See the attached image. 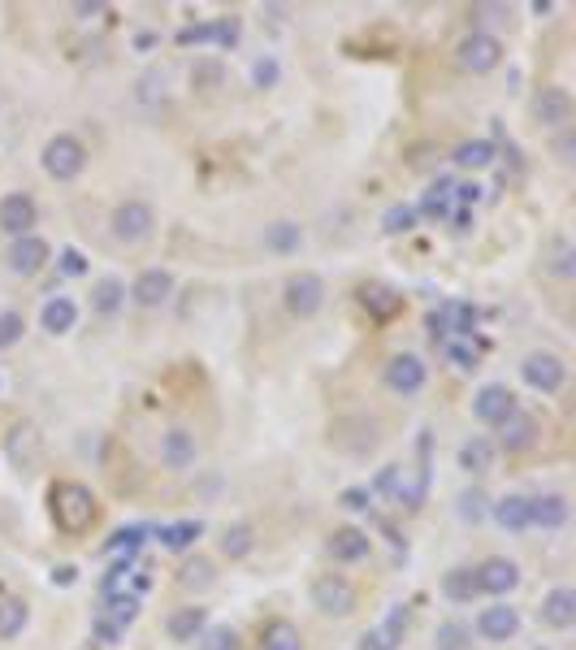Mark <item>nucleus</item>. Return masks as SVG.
<instances>
[{
  "mask_svg": "<svg viewBox=\"0 0 576 650\" xmlns=\"http://www.w3.org/2000/svg\"><path fill=\"white\" fill-rule=\"evenodd\" d=\"M187 590H204V585H213V568H208V559H195V564L182 568V577H178Z\"/></svg>",
  "mask_w": 576,
  "mask_h": 650,
  "instance_id": "44",
  "label": "nucleus"
},
{
  "mask_svg": "<svg viewBox=\"0 0 576 650\" xmlns=\"http://www.w3.org/2000/svg\"><path fill=\"white\" fill-rule=\"evenodd\" d=\"M520 377L542 390V395H555V390H564L568 382V364L555 356V351H533V356H525V364H520Z\"/></svg>",
  "mask_w": 576,
  "mask_h": 650,
  "instance_id": "4",
  "label": "nucleus"
},
{
  "mask_svg": "<svg viewBox=\"0 0 576 650\" xmlns=\"http://www.w3.org/2000/svg\"><path fill=\"white\" fill-rule=\"evenodd\" d=\"M412 226H416V208H412V204L386 208V217H382V230H386V234H408Z\"/></svg>",
  "mask_w": 576,
  "mask_h": 650,
  "instance_id": "37",
  "label": "nucleus"
},
{
  "mask_svg": "<svg viewBox=\"0 0 576 650\" xmlns=\"http://www.w3.org/2000/svg\"><path fill=\"white\" fill-rule=\"evenodd\" d=\"M109 226H113L117 243H143L152 234V226H156V213H152V204H143V200H126V204L113 208Z\"/></svg>",
  "mask_w": 576,
  "mask_h": 650,
  "instance_id": "3",
  "label": "nucleus"
},
{
  "mask_svg": "<svg viewBox=\"0 0 576 650\" xmlns=\"http://www.w3.org/2000/svg\"><path fill=\"white\" fill-rule=\"evenodd\" d=\"M442 594L455 598V603H473V594H477L473 568H455V572H447V581H442Z\"/></svg>",
  "mask_w": 576,
  "mask_h": 650,
  "instance_id": "32",
  "label": "nucleus"
},
{
  "mask_svg": "<svg viewBox=\"0 0 576 650\" xmlns=\"http://www.w3.org/2000/svg\"><path fill=\"white\" fill-rule=\"evenodd\" d=\"M533 438H538V421L533 416H512V421L503 425V447L507 451H525V447H533Z\"/></svg>",
  "mask_w": 576,
  "mask_h": 650,
  "instance_id": "28",
  "label": "nucleus"
},
{
  "mask_svg": "<svg viewBox=\"0 0 576 650\" xmlns=\"http://www.w3.org/2000/svg\"><path fill=\"white\" fill-rule=\"evenodd\" d=\"M252 525H230L226 533H221V551H226V559H243V555H252Z\"/></svg>",
  "mask_w": 576,
  "mask_h": 650,
  "instance_id": "33",
  "label": "nucleus"
},
{
  "mask_svg": "<svg viewBox=\"0 0 576 650\" xmlns=\"http://www.w3.org/2000/svg\"><path fill=\"white\" fill-rule=\"evenodd\" d=\"M559 525H568L564 494H538V499H529V529H559Z\"/></svg>",
  "mask_w": 576,
  "mask_h": 650,
  "instance_id": "17",
  "label": "nucleus"
},
{
  "mask_svg": "<svg viewBox=\"0 0 576 650\" xmlns=\"http://www.w3.org/2000/svg\"><path fill=\"white\" fill-rule=\"evenodd\" d=\"M460 516H464V520H473V525H477V520L486 516V494H481V490L460 494Z\"/></svg>",
  "mask_w": 576,
  "mask_h": 650,
  "instance_id": "46",
  "label": "nucleus"
},
{
  "mask_svg": "<svg viewBox=\"0 0 576 650\" xmlns=\"http://www.w3.org/2000/svg\"><path fill=\"white\" fill-rule=\"evenodd\" d=\"M477 633L486 637V642H507V637H516L520 633L516 607H486L477 616Z\"/></svg>",
  "mask_w": 576,
  "mask_h": 650,
  "instance_id": "16",
  "label": "nucleus"
},
{
  "mask_svg": "<svg viewBox=\"0 0 576 650\" xmlns=\"http://www.w3.org/2000/svg\"><path fill=\"white\" fill-rule=\"evenodd\" d=\"M213 39H217V44H234V39H239V22H234V18L213 22Z\"/></svg>",
  "mask_w": 576,
  "mask_h": 650,
  "instance_id": "51",
  "label": "nucleus"
},
{
  "mask_svg": "<svg viewBox=\"0 0 576 650\" xmlns=\"http://www.w3.org/2000/svg\"><path fill=\"white\" fill-rule=\"evenodd\" d=\"M200 533H204L200 520H174V525L161 529V546H169V551H187Z\"/></svg>",
  "mask_w": 576,
  "mask_h": 650,
  "instance_id": "30",
  "label": "nucleus"
},
{
  "mask_svg": "<svg viewBox=\"0 0 576 650\" xmlns=\"http://www.w3.org/2000/svg\"><path fill=\"white\" fill-rule=\"evenodd\" d=\"M204 624H208V616H204V607H182V611H174V616H169V637H174V642H195V637L204 633Z\"/></svg>",
  "mask_w": 576,
  "mask_h": 650,
  "instance_id": "22",
  "label": "nucleus"
},
{
  "mask_svg": "<svg viewBox=\"0 0 576 650\" xmlns=\"http://www.w3.org/2000/svg\"><path fill=\"white\" fill-rule=\"evenodd\" d=\"M572 260H576V252H572V243L568 239H555L551 243V273L555 278H572Z\"/></svg>",
  "mask_w": 576,
  "mask_h": 650,
  "instance_id": "40",
  "label": "nucleus"
},
{
  "mask_svg": "<svg viewBox=\"0 0 576 650\" xmlns=\"http://www.w3.org/2000/svg\"><path fill=\"white\" fill-rule=\"evenodd\" d=\"M52 520L65 533H87L91 520H96V494L87 486H78V481H61L52 490Z\"/></svg>",
  "mask_w": 576,
  "mask_h": 650,
  "instance_id": "1",
  "label": "nucleus"
},
{
  "mask_svg": "<svg viewBox=\"0 0 576 650\" xmlns=\"http://www.w3.org/2000/svg\"><path fill=\"white\" fill-rule=\"evenodd\" d=\"M468 642H473V633H468V624H460V620L438 624V633H434L438 650H468Z\"/></svg>",
  "mask_w": 576,
  "mask_h": 650,
  "instance_id": "34",
  "label": "nucleus"
},
{
  "mask_svg": "<svg viewBox=\"0 0 576 650\" xmlns=\"http://www.w3.org/2000/svg\"><path fill=\"white\" fill-rule=\"evenodd\" d=\"M473 412H477V421H486V425H507L520 408H516L512 390L499 386V382H490V386H481L473 395Z\"/></svg>",
  "mask_w": 576,
  "mask_h": 650,
  "instance_id": "6",
  "label": "nucleus"
},
{
  "mask_svg": "<svg viewBox=\"0 0 576 650\" xmlns=\"http://www.w3.org/2000/svg\"><path fill=\"white\" fill-rule=\"evenodd\" d=\"M39 321H44V330L48 334H65V330H74V321H78V308H74V299L70 295H52L44 312H39Z\"/></svg>",
  "mask_w": 576,
  "mask_h": 650,
  "instance_id": "21",
  "label": "nucleus"
},
{
  "mask_svg": "<svg viewBox=\"0 0 576 650\" xmlns=\"http://www.w3.org/2000/svg\"><path fill=\"white\" fill-rule=\"evenodd\" d=\"M425 330H429V338H434V343H447L451 338V308L442 304V308H434L425 317Z\"/></svg>",
  "mask_w": 576,
  "mask_h": 650,
  "instance_id": "43",
  "label": "nucleus"
},
{
  "mask_svg": "<svg viewBox=\"0 0 576 650\" xmlns=\"http://www.w3.org/2000/svg\"><path fill=\"white\" fill-rule=\"evenodd\" d=\"M360 304L373 312V317H395V312L403 308V299L390 291V286L382 282H369V286H360Z\"/></svg>",
  "mask_w": 576,
  "mask_h": 650,
  "instance_id": "23",
  "label": "nucleus"
},
{
  "mask_svg": "<svg viewBox=\"0 0 576 650\" xmlns=\"http://www.w3.org/2000/svg\"><path fill=\"white\" fill-rule=\"evenodd\" d=\"M22 629H26V603L5 598V603H0V637H18Z\"/></svg>",
  "mask_w": 576,
  "mask_h": 650,
  "instance_id": "36",
  "label": "nucleus"
},
{
  "mask_svg": "<svg viewBox=\"0 0 576 650\" xmlns=\"http://www.w3.org/2000/svg\"><path fill=\"white\" fill-rule=\"evenodd\" d=\"M169 295H174V273L169 269H143L135 286H130V299H135L139 308H161Z\"/></svg>",
  "mask_w": 576,
  "mask_h": 650,
  "instance_id": "10",
  "label": "nucleus"
},
{
  "mask_svg": "<svg viewBox=\"0 0 576 650\" xmlns=\"http://www.w3.org/2000/svg\"><path fill=\"white\" fill-rule=\"evenodd\" d=\"M139 546H143V529L139 525H130V529H117L113 533V542H104V555H135L139 551Z\"/></svg>",
  "mask_w": 576,
  "mask_h": 650,
  "instance_id": "35",
  "label": "nucleus"
},
{
  "mask_svg": "<svg viewBox=\"0 0 576 650\" xmlns=\"http://www.w3.org/2000/svg\"><path fill=\"white\" fill-rule=\"evenodd\" d=\"M347 507V512H369V503H373V490L369 486H351V490H343V499H338Z\"/></svg>",
  "mask_w": 576,
  "mask_h": 650,
  "instance_id": "48",
  "label": "nucleus"
},
{
  "mask_svg": "<svg viewBox=\"0 0 576 650\" xmlns=\"http://www.w3.org/2000/svg\"><path fill=\"white\" fill-rule=\"evenodd\" d=\"M403 633H408V607H395L377 629L360 637V650H395L403 642Z\"/></svg>",
  "mask_w": 576,
  "mask_h": 650,
  "instance_id": "14",
  "label": "nucleus"
},
{
  "mask_svg": "<svg viewBox=\"0 0 576 650\" xmlns=\"http://www.w3.org/2000/svg\"><path fill=\"white\" fill-rule=\"evenodd\" d=\"M122 304H126V286L117 278H100L96 286H91V308H96L100 317H113Z\"/></svg>",
  "mask_w": 576,
  "mask_h": 650,
  "instance_id": "25",
  "label": "nucleus"
},
{
  "mask_svg": "<svg viewBox=\"0 0 576 650\" xmlns=\"http://www.w3.org/2000/svg\"><path fill=\"white\" fill-rule=\"evenodd\" d=\"M260 646L265 650H299L304 646V637H299V629L291 620H273L265 629V637H260Z\"/></svg>",
  "mask_w": 576,
  "mask_h": 650,
  "instance_id": "29",
  "label": "nucleus"
},
{
  "mask_svg": "<svg viewBox=\"0 0 576 650\" xmlns=\"http://www.w3.org/2000/svg\"><path fill=\"white\" fill-rule=\"evenodd\" d=\"M57 265H61L65 278H78V273H87V256L78 252V247H61V252H57Z\"/></svg>",
  "mask_w": 576,
  "mask_h": 650,
  "instance_id": "45",
  "label": "nucleus"
},
{
  "mask_svg": "<svg viewBox=\"0 0 576 650\" xmlns=\"http://www.w3.org/2000/svg\"><path fill=\"white\" fill-rule=\"evenodd\" d=\"M22 330H26L22 312H0V351L13 347V343H22Z\"/></svg>",
  "mask_w": 576,
  "mask_h": 650,
  "instance_id": "41",
  "label": "nucleus"
},
{
  "mask_svg": "<svg viewBox=\"0 0 576 650\" xmlns=\"http://www.w3.org/2000/svg\"><path fill=\"white\" fill-rule=\"evenodd\" d=\"M425 364L416 356H395L386 364V386L395 390V395H421L425 390Z\"/></svg>",
  "mask_w": 576,
  "mask_h": 650,
  "instance_id": "12",
  "label": "nucleus"
},
{
  "mask_svg": "<svg viewBox=\"0 0 576 650\" xmlns=\"http://www.w3.org/2000/svg\"><path fill=\"white\" fill-rule=\"evenodd\" d=\"M191 78H195V83H221V65L204 61V65H195V70H191Z\"/></svg>",
  "mask_w": 576,
  "mask_h": 650,
  "instance_id": "52",
  "label": "nucleus"
},
{
  "mask_svg": "<svg viewBox=\"0 0 576 650\" xmlns=\"http://www.w3.org/2000/svg\"><path fill=\"white\" fill-rule=\"evenodd\" d=\"M494 520H499L503 529H529V499H520V494H507V499H499L490 507Z\"/></svg>",
  "mask_w": 576,
  "mask_h": 650,
  "instance_id": "26",
  "label": "nucleus"
},
{
  "mask_svg": "<svg viewBox=\"0 0 576 650\" xmlns=\"http://www.w3.org/2000/svg\"><path fill=\"white\" fill-rule=\"evenodd\" d=\"M312 607L325 611V616H347L351 607H356V590H351L347 577H321L312 581Z\"/></svg>",
  "mask_w": 576,
  "mask_h": 650,
  "instance_id": "7",
  "label": "nucleus"
},
{
  "mask_svg": "<svg viewBox=\"0 0 576 650\" xmlns=\"http://www.w3.org/2000/svg\"><path fill=\"white\" fill-rule=\"evenodd\" d=\"M399 473H403V468L399 464H386L382 468V473H377V481H373V490H382V494H390V499H399Z\"/></svg>",
  "mask_w": 576,
  "mask_h": 650,
  "instance_id": "47",
  "label": "nucleus"
},
{
  "mask_svg": "<svg viewBox=\"0 0 576 650\" xmlns=\"http://www.w3.org/2000/svg\"><path fill=\"white\" fill-rule=\"evenodd\" d=\"M447 356L455 369H477V343L473 338H447Z\"/></svg>",
  "mask_w": 576,
  "mask_h": 650,
  "instance_id": "38",
  "label": "nucleus"
},
{
  "mask_svg": "<svg viewBox=\"0 0 576 650\" xmlns=\"http://www.w3.org/2000/svg\"><path fill=\"white\" fill-rule=\"evenodd\" d=\"M48 260H52V247L44 239H35V234H22V239H13V247H9L13 273H39Z\"/></svg>",
  "mask_w": 576,
  "mask_h": 650,
  "instance_id": "13",
  "label": "nucleus"
},
{
  "mask_svg": "<svg viewBox=\"0 0 576 650\" xmlns=\"http://www.w3.org/2000/svg\"><path fill=\"white\" fill-rule=\"evenodd\" d=\"M299 243H304V230L295 226V221H273V226H265V247L278 256H291L299 252Z\"/></svg>",
  "mask_w": 576,
  "mask_h": 650,
  "instance_id": "24",
  "label": "nucleus"
},
{
  "mask_svg": "<svg viewBox=\"0 0 576 650\" xmlns=\"http://www.w3.org/2000/svg\"><path fill=\"white\" fill-rule=\"evenodd\" d=\"M252 78H256V87H273V83H278V61H273V57H260V61L252 65Z\"/></svg>",
  "mask_w": 576,
  "mask_h": 650,
  "instance_id": "49",
  "label": "nucleus"
},
{
  "mask_svg": "<svg viewBox=\"0 0 576 650\" xmlns=\"http://www.w3.org/2000/svg\"><path fill=\"white\" fill-rule=\"evenodd\" d=\"M195 455H200V447H195L191 429H169V434H161V464H169V468H191Z\"/></svg>",
  "mask_w": 576,
  "mask_h": 650,
  "instance_id": "18",
  "label": "nucleus"
},
{
  "mask_svg": "<svg viewBox=\"0 0 576 650\" xmlns=\"http://www.w3.org/2000/svg\"><path fill=\"white\" fill-rule=\"evenodd\" d=\"M533 117L542 126H568L572 122V96L568 87H542V96L533 100Z\"/></svg>",
  "mask_w": 576,
  "mask_h": 650,
  "instance_id": "15",
  "label": "nucleus"
},
{
  "mask_svg": "<svg viewBox=\"0 0 576 650\" xmlns=\"http://www.w3.org/2000/svg\"><path fill=\"white\" fill-rule=\"evenodd\" d=\"M200 650H239V633L230 624H217V629H208L200 637Z\"/></svg>",
  "mask_w": 576,
  "mask_h": 650,
  "instance_id": "39",
  "label": "nucleus"
},
{
  "mask_svg": "<svg viewBox=\"0 0 576 650\" xmlns=\"http://www.w3.org/2000/svg\"><path fill=\"white\" fill-rule=\"evenodd\" d=\"M455 165H464V169H486V165H494V143H486V139L460 143V148H455Z\"/></svg>",
  "mask_w": 576,
  "mask_h": 650,
  "instance_id": "31",
  "label": "nucleus"
},
{
  "mask_svg": "<svg viewBox=\"0 0 576 650\" xmlns=\"http://www.w3.org/2000/svg\"><path fill=\"white\" fill-rule=\"evenodd\" d=\"M35 217H39V208H35L31 195H22V191H18V195H5V200H0V230L13 234V239L31 234Z\"/></svg>",
  "mask_w": 576,
  "mask_h": 650,
  "instance_id": "11",
  "label": "nucleus"
},
{
  "mask_svg": "<svg viewBox=\"0 0 576 650\" xmlns=\"http://www.w3.org/2000/svg\"><path fill=\"white\" fill-rule=\"evenodd\" d=\"M282 299L286 308L295 312V317H317L321 304H325V282L317 278V273H291L282 286Z\"/></svg>",
  "mask_w": 576,
  "mask_h": 650,
  "instance_id": "5",
  "label": "nucleus"
},
{
  "mask_svg": "<svg viewBox=\"0 0 576 650\" xmlns=\"http://www.w3.org/2000/svg\"><path fill=\"white\" fill-rule=\"evenodd\" d=\"M477 594H494V598H503V594H512L516 585H520V568L512 564V559H486V564H481L477 572Z\"/></svg>",
  "mask_w": 576,
  "mask_h": 650,
  "instance_id": "9",
  "label": "nucleus"
},
{
  "mask_svg": "<svg viewBox=\"0 0 576 650\" xmlns=\"http://www.w3.org/2000/svg\"><path fill=\"white\" fill-rule=\"evenodd\" d=\"M122 633H126V629H122V624H113L109 616H100V620H96V637H100L104 646H117V642H122Z\"/></svg>",
  "mask_w": 576,
  "mask_h": 650,
  "instance_id": "50",
  "label": "nucleus"
},
{
  "mask_svg": "<svg viewBox=\"0 0 576 650\" xmlns=\"http://www.w3.org/2000/svg\"><path fill=\"white\" fill-rule=\"evenodd\" d=\"M421 208H425L429 217H447V213H451V182H438V187L425 195Z\"/></svg>",
  "mask_w": 576,
  "mask_h": 650,
  "instance_id": "42",
  "label": "nucleus"
},
{
  "mask_svg": "<svg viewBox=\"0 0 576 650\" xmlns=\"http://www.w3.org/2000/svg\"><path fill=\"white\" fill-rule=\"evenodd\" d=\"M87 169V148L74 135H57L44 143V174L57 182H74Z\"/></svg>",
  "mask_w": 576,
  "mask_h": 650,
  "instance_id": "2",
  "label": "nucleus"
},
{
  "mask_svg": "<svg viewBox=\"0 0 576 650\" xmlns=\"http://www.w3.org/2000/svg\"><path fill=\"white\" fill-rule=\"evenodd\" d=\"M499 61H503V44L494 35H486V31H473L460 44V65L464 70H473V74H490Z\"/></svg>",
  "mask_w": 576,
  "mask_h": 650,
  "instance_id": "8",
  "label": "nucleus"
},
{
  "mask_svg": "<svg viewBox=\"0 0 576 650\" xmlns=\"http://www.w3.org/2000/svg\"><path fill=\"white\" fill-rule=\"evenodd\" d=\"M460 468H468V473H490L494 468V442L490 438H468L460 447Z\"/></svg>",
  "mask_w": 576,
  "mask_h": 650,
  "instance_id": "27",
  "label": "nucleus"
},
{
  "mask_svg": "<svg viewBox=\"0 0 576 650\" xmlns=\"http://www.w3.org/2000/svg\"><path fill=\"white\" fill-rule=\"evenodd\" d=\"M57 581H61V585H74V568H70V564H61L57 572H52V585H57Z\"/></svg>",
  "mask_w": 576,
  "mask_h": 650,
  "instance_id": "53",
  "label": "nucleus"
},
{
  "mask_svg": "<svg viewBox=\"0 0 576 650\" xmlns=\"http://www.w3.org/2000/svg\"><path fill=\"white\" fill-rule=\"evenodd\" d=\"M542 624H551V629H572L576 624V590L568 585H559L542 598Z\"/></svg>",
  "mask_w": 576,
  "mask_h": 650,
  "instance_id": "19",
  "label": "nucleus"
},
{
  "mask_svg": "<svg viewBox=\"0 0 576 650\" xmlns=\"http://www.w3.org/2000/svg\"><path fill=\"white\" fill-rule=\"evenodd\" d=\"M369 533L364 529H334V538H330V555L338 559V564H360L364 555H369Z\"/></svg>",
  "mask_w": 576,
  "mask_h": 650,
  "instance_id": "20",
  "label": "nucleus"
}]
</instances>
